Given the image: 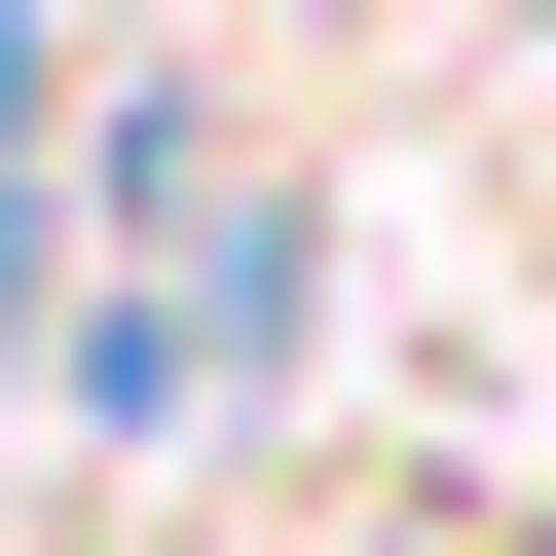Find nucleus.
<instances>
[{
	"instance_id": "obj_1",
	"label": "nucleus",
	"mask_w": 556,
	"mask_h": 556,
	"mask_svg": "<svg viewBox=\"0 0 556 556\" xmlns=\"http://www.w3.org/2000/svg\"><path fill=\"white\" fill-rule=\"evenodd\" d=\"M149 186H186V223H149V298H112V408H223L260 334H298V223H260L223 149H149Z\"/></svg>"
}]
</instances>
